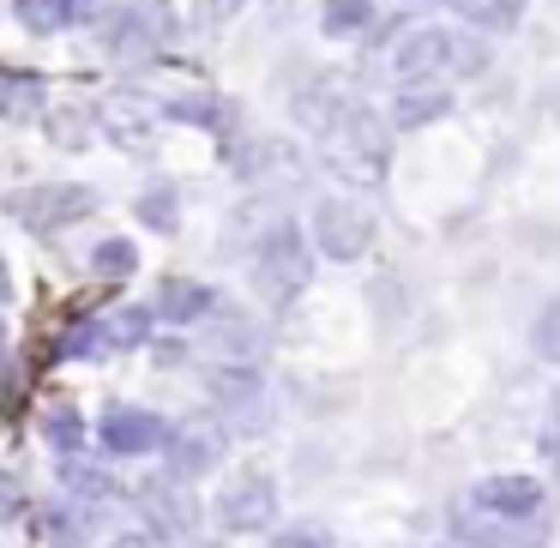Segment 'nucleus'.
<instances>
[{
  "label": "nucleus",
  "instance_id": "1",
  "mask_svg": "<svg viewBox=\"0 0 560 548\" xmlns=\"http://www.w3.org/2000/svg\"><path fill=\"white\" fill-rule=\"evenodd\" d=\"M302 121L319 127L326 163L350 182H380L386 175V127L362 103H302Z\"/></svg>",
  "mask_w": 560,
  "mask_h": 548
},
{
  "label": "nucleus",
  "instance_id": "2",
  "mask_svg": "<svg viewBox=\"0 0 560 548\" xmlns=\"http://www.w3.org/2000/svg\"><path fill=\"white\" fill-rule=\"evenodd\" d=\"M482 67H488V43L452 25H422L392 49L398 85H452V79H470Z\"/></svg>",
  "mask_w": 560,
  "mask_h": 548
},
{
  "label": "nucleus",
  "instance_id": "3",
  "mask_svg": "<svg viewBox=\"0 0 560 548\" xmlns=\"http://www.w3.org/2000/svg\"><path fill=\"white\" fill-rule=\"evenodd\" d=\"M307 278H314V254H307L302 230H295V223H278L254 254V283L271 302H290V295L307 290Z\"/></svg>",
  "mask_w": 560,
  "mask_h": 548
},
{
  "label": "nucleus",
  "instance_id": "4",
  "mask_svg": "<svg viewBox=\"0 0 560 548\" xmlns=\"http://www.w3.org/2000/svg\"><path fill=\"white\" fill-rule=\"evenodd\" d=\"M314 247L326 259H362L368 247H374V211L362 206V199H326V206L314 211Z\"/></svg>",
  "mask_w": 560,
  "mask_h": 548
},
{
  "label": "nucleus",
  "instance_id": "5",
  "mask_svg": "<svg viewBox=\"0 0 560 548\" xmlns=\"http://www.w3.org/2000/svg\"><path fill=\"white\" fill-rule=\"evenodd\" d=\"M218 524H223V530H235V536L271 530V524H278V482H271L266 470H242L235 482H223Z\"/></svg>",
  "mask_w": 560,
  "mask_h": 548
},
{
  "label": "nucleus",
  "instance_id": "6",
  "mask_svg": "<svg viewBox=\"0 0 560 548\" xmlns=\"http://www.w3.org/2000/svg\"><path fill=\"white\" fill-rule=\"evenodd\" d=\"M223 446H230V434H223L218 416H194V422L170 428V482H199V476H211L223 464Z\"/></svg>",
  "mask_w": 560,
  "mask_h": 548
},
{
  "label": "nucleus",
  "instance_id": "7",
  "mask_svg": "<svg viewBox=\"0 0 560 548\" xmlns=\"http://www.w3.org/2000/svg\"><path fill=\"white\" fill-rule=\"evenodd\" d=\"M97 440H103V452H115V458H145V452H163V446H170V422H163L158 410L115 404V410H103Z\"/></svg>",
  "mask_w": 560,
  "mask_h": 548
},
{
  "label": "nucleus",
  "instance_id": "8",
  "mask_svg": "<svg viewBox=\"0 0 560 548\" xmlns=\"http://www.w3.org/2000/svg\"><path fill=\"white\" fill-rule=\"evenodd\" d=\"M476 512L500 524H530L542 512V482L536 476H482L476 482Z\"/></svg>",
  "mask_w": 560,
  "mask_h": 548
},
{
  "label": "nucleus",
  "instance_id": "9",
  "mask_svg": "<svg viewBox=\"0 0 560 548\" xmlns=\"http://www.w3.org/2000/svg\"><path fill=\"white\" fill-rule=\"evenodd\" d=\"M97 206L91 187H31V194H13V218H25L31 230H55V223H79Z\"/></svg>",
  "mask_w": 560,
  "mask_h": 548
},
{
  "label": "nucleus",
  "instance_id": "10",
  "mask_svg": "<svg viewBox=\"0 0 560 548\" xmlns=\"http://www.w3.org/2000/svg\"><path fill=\"white\" fill-rule=\"evenodd\" d=\"M452 109V85H398V103H392V121L398 127H422L434 115Z\"/></svg>",
  "mask_w": 560,
  "mask_h": 548
},
{
  "label": "nucleus",
  "instance_id": "11",
  "mask_svg": "<svg viewBox=\"0 0 560 548\" xmlns=\"http://www.w3.org/2000/svg\"><path fill=\"white\" fill-rule=\"evenodd\" d=\"M211 302H218V295H211L206 283H187V278H175V283H163V295H158V314L170 319V326H194V319H206V314H211Z\"/></svg>",
  "mask_w": 560,
  "mask_h": 548
},
{
  "label": "nucleus",
  "instance_id": "12",
  "mask_svg": "<svg viewBox=\"0 0 560 548\" xmlns=\"http://www.w3.org/2000/svg\"><path fill=\"white\" fill-rule=\"evenodd\" d=\"M211 392H218L230 410H242L247 422L259 416V398H266V386H259L254 368H218V374H211Z\"/></svg>",
  "mask_w": 560,
  "mask_h": 548
},
{
  "label": "nucleus",
  "instance_id": "13",
  "mask_svg": "<svg viewBox=\"0 0 560 548\" xmlns=\"http://www.w3.org/2000/svg\"><path fill=\"white\" fill-rule=\"evenodd\" d=\"M452 7H458V19L476 31H512L524 19V0H452Z\"/></svg>",
  "mask_w": 560,
  "mask_h": 548
},
{
  "label": "nucleus",
  "instance_id": "14",
  "mask_svg": "<svg viewBox=\"0 0 560 548\" xmlns=\"http://www.w3.org/2000/svg\"><path fill=\"white\" fill-rule=\"evenodd\" d=\"M319 25H326V37H362L374 25V0H326Z\"/></svg>",
  "mask_w": 560,
  "mask_h": 548
},
{
  "label": "nucleus",
  "instance_id": "15",
  "mask_svg": "<svg viewBox=\"0 0 560 548\" xmlns=\"http://www.w3.org/2000/svg\"><path fill=\"white\" fill-rule=\"evenodd\" d=\"M43 440H49L61 458H73L79 446H85V422H79V410L73 404H55L49 416H43Z\"/></svg>",
  "mask_w": 560,
  "mask_h": 548
},
{
  "label": "nucleus",
  "instance_id": "16",
  "mask_svg": "<svg viewBox=\"0 0 560 548\" xmlns=\"http://www.w3.org/2000/svg\"><path fill=\"white\" fill-rule=\"evenodd\" d=\"M67 19H73V7H67V0H19V25H25V31H37V37L61 31Z\"/></svg>",
  "mask_w": 560,
  "mask_h": 548
},
{
  "label": "nucleus",
  "instance_id": "17",
  "mask_svg": "<svg viewBox=\"0 0 560 548\" xmlns=\"http://www.w3.org/2000/svg\"><path fill=\"white\" fill-rule=\"evenodd\" d=\"M133 266H139V247L133 242H115V235H109V242L91 247V271H103V278H127Z\"/></svg>",
  "mask_w": 560,
  "mask_h": 548
},
{
  "label": "nucleus",
  "instance_id": "18",
  "mask_svg": "<svg viewBox=\"0 0 560 548\" xmlns=\"http://www.w3.org/2000/svg\"><path fill=\"white\" fill-rule=\"evenodd\" d=\"M67 488H73L79 500H103L109 494V476L91 470V464H79V458H67Z\"/></svg>",
  "mask_w": 560,
  "mask_h": 548
},
{
  "label": "nucleus",
  "instance_id": "19",
  "mask_svg": "<svg viewBox=\"0 0 560 548\" xmlns=\"http://www.w3.org/2000/svg\"><path fill=\"white\" fill-rule=\"evenodd\" d=\"M139 218H145L151 230H175V194L170 187H151V194L139 199Z\"/></svg>",
  "mask_w": 560,
  "mask_h": 548
},
{
  "label": "nucleus",
  "instance_id": "20",
  "mask_svg": "<svg viewBox=\"0 0 560 548\" xmlns=\"http://www.w3.org/2000/svg\"><path fill=\"white\" fill-rule=\"evenodd\" d=\"M103 338H109V326H73V331L61 338V355H97Z\"/></svg>",
  "mask_w": 560,
  "mask_h": 548
},
{
  "label": "nucleus",
  "instance_id": "21",
  "mask_svg": "<svg viewBox=\"0 0 560 548\" xmlns=\"http://www.w3.org/2000/svg\"><path fill=\"white\" fill-rule=\"evenodd\" d=\"M536 355H548V362H560V302L548 307L542 319H536Z\"/></svg>",
  "mask_w": 560,
  "mask_h": 548
},
{
  "label": "nucleus",
  "instance_id": "22",
  "mask_svg": "<svg viewBox=\"0 0 560 548\" xmlns=\"http://www.w3.org/2000/svg\"><path fill=\"white\" fill-rule=\"evenodd\" d=\"M271 548H331V536L314 530V524H295V530H278V536H271Z\"/></svg>",
  "mask_w": 560,
  "mask_h": 548
},
{
  "label": "nucleus",
  "instance_id": "23",
  "mask_svg": "<svg viewBox=\"0 0 560 548\" xmlns=\"http://www.w3.org/2000/svg\"><path fill=\"white\" fill-rule=\"evenodd\" d=\"M25 512V488H19L13 470H0V524H13Z\"/></svg>",
  "mask_w": 560,
  "mask_h": 548
},
{
  "label": "nucleus",
  "instance_id": "24",
  "mask_svg": "<svg viewBox=\"0 0 560 548\" xmlns=\"http://www.w3.org/2000/svg\"><path fill=\"white\" fill-rule=\"evenodd\" d=\"M542 452H548V464H555V476H560V392H555V404H548V422H542Z\"/></svg>",
  "mask_w": 560,
  "mask_h": 548
},
{
  "label": "nucleus",
  "instance_id": "25",
  "mask_svg": "<svg viewBox=\"0 0 560 548\" xmlns=\"http://www.w3.org/2000/svg\"><path fill=\"white\" fill-rule=\"evenodd\" d=\"M145 326H151V319L145 314H139V307H133V314H121V319H115V343H139V338H145Z\"/></svg>",
  "mask_w": 560,
  "mask_h": 548
},
{
  "label": "nucleus",
  "instance_id": "26",
  "mask_svg": "<svg viewBox=\"0 0 560 548\" xmlns=\"http://www.w3.org/2000/svg\"><path fill=\"white\" fill-rule=\"evenodd\" d=\"M115 548H163V536H158V530H127Z\"/></svg>",
  "mask_w": 560,
  "mask_h": 548
},
{
  "label": "nucleus",
  "instance_id": "27",
  "mask_svg": "<svg viewBox=\"0 0 560 548\" xmlns=\"http://www.w3.org/2000/svg\"><path fill=\"white\" fill-rule=\"evenodd\" d=\"M235 7H242V0H211V13H218V19H230Z\"/></svg>",
  "mask_w": 560,
  "mask_h": 548
},
{
  "label": "nucleus",
  "instance_id": "28",
  "mask_svg": "<svg viewBox=\"0 0 560 548\" xmlns=\"http://www.w3.org/2000/svg\"><path fill=\"white\" fill-rule=\"evenodd\" d=\"M67 7H73V13H91V7H97V0H67Z\"/></svg>",
  "mask_w": 560,
  "mask_h": 548
},
{
  "label": "nucleus",
  "instance_id": "29",
  "mask_svg": "<svg viewBox=\"0 0 560 548\" xmlns=\"http://www.w3.org/2000/svg\"><path fill=\"white\" fill-rule=\"evenodd\" d=\"M0 302H7V266H0Z\"/></svg>",
  "mask_w": 560,
  "mask_h": 548
},
{
  "label": "nucleus",
  "instance_id": "30",
  "mask_svg": "<svg viewBox=\"0 0 560 548\" xmlns=\"http://www.w3.org/2000/svg\"><path fill=\"white\" fill-rule=\"evenodd\" d=\"M0 338H7V331H0Z\"/></svg>",
  "mask_w": 560,
  "mask_h": 548
}]
</instances>
